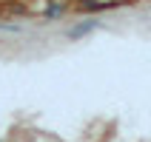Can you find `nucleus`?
I'll return each instance as SVG.
<instances>
[{"mask_svg": "<svg viewBox=\"0 0 151 142\" xmlns=\"http://www.w3.org/2000/svg\"><path fill=\"white\" fill-rule=\"evenodd\" d=\"M91 29H94V23H86V26H77V29H71V31H68V34H71V37H80V34L91 31Z\"/></svg>", "mask_w": 151, "mask_h": 142, "instance_id": "1", "label": "nucleus"}, {"mask_svg": "<svg viewBox=\"0 0 151 142\" xmlns=\"http://www.w3.org/2000/svg\"><path fill=\"white\" fill-rule=\"evenodd\" d=\"M63 9H66L63 3H54V6L49 9V17H57V14H63Z\"/></svg>", "mask_w": 151, "mask_h": 142, "instance_id": "2", "label": "nucleus"}]
</instances>
